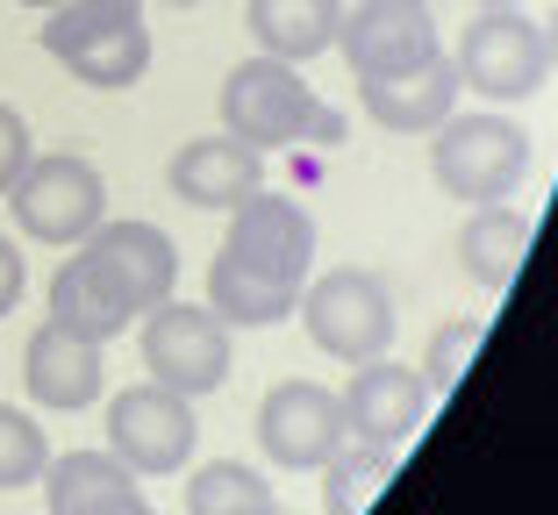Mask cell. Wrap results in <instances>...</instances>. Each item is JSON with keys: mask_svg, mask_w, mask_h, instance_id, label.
I'll return each instance as SVG.
<instances>
[{"mask_svg": "<svg viewBox=\"0 0 558 515\" xmlns=\"http://www.w3.org/2000/svg\"><path fill=\"white\" fill-rule=\"evenodd\" d=\"M172 286H180V250L158 222H100L50 272V322L108 344L130 322H144L158 301H172Z\"/></svg>", "mask_w": 558, "mask_h": 515, "instance_id": "obj_1", "label": "cell"}, {"mask_svg": "<svg viewBox=\"0 0 558 515\" xmlns=\"http://www.w3.org/2000/svg\"><path fill=\"white\" fill-rule=\"evenodd\" d=\"M222 130L251 150L279 144H344V115L315 100V86L301 79V65L287 58H244L222 79Z\"/></svg>", "mask_w": 558, "mask_h": 515, "instance_id": "obj_2", "label": "cell"}, {"mask_svg": "<svg viewBox=\"0 0 558 515\" xmlns=\"http://www.w3.org/2000/svg\"><path fill=\"white\" fill-rule=\"evenodd\" d=\"M44 50L72 79L122 94L150 72V29H144V0H65L44 22Z\"/></svg>", "mask_w": 558, "mask_h": 515, "instance_id": "obj_3", "label": "cell"}, {"mask_svg": "<svg viewBox=\"0 0 558 515\" xmlns=\"http://www.w3.org/2000/svg\"><path fill=\"white\" fill-rule=\"evenodd\" d=\"M8 208H15L29 244H86L108 222V180H100V165L80 158V150H44L8 186Z\"/></svg>", "mask_w": 558, "mask_h": 515, "instance_id": "obj_4", "label": "cell"}, {"mask_svg": "<svg viewBox=\"0 0 558 515\" xmlns=\"http://www.w3.org/2000/svg\"><path fill=\"white\" fill-rule=\"evenodd\" d=\"M429 165L437 186L465 208H487V200H509L530 172V136L509 115H444L437 144H429Z\"/></svg>", "mask_w": 558, "mask_h": 515, "instance_id": "obj_5", "label": "cell"}, {"mask_svg": "<svg viewBox=\"0 0 558 515\" xmlns=\"http://www.w3.org/2000/svg\"><path fill=\"white\" fill-rule=\"evenodd\" d=\"M301 322H308L315 351L365 366V358H387V344H395V294H387L379 272L337 266L315 286H301Z\"/></svg>", "mask_w": 558, "mask_h": 515, "instance_id": "obj_6", "label": "cell"}, {"mask_svg": "<svg viewBox=\"0 0 558 515\" xmlns=\"http://www.w3.org/2000/svg\"><path fill=\"white\" fill-rule=\"evenodd\" d=\"M459 86L487 100H530L551 79V50H544V22H530L523 8H480L459 36V58H451Z\"/></svg>", "mask_w": 558, "mask_h": 515, "instance_id": "obj_7", "label": "cell"}, {"mask_svg": "<svg viewBox=\"0 0 558 515\" xmlns=\"http://www.w3.org/2000/svg\"><path fill=\"white\" fill-rule=\"evenodd\" d=\"M144 372L172 394L201 401L230 380V322L215 308H194V301H158L144 316Z\"/></svg>", "mask_w": 558, "mask_h": 515, "instance_id": "obj_8", "label": "cell"}, {"mask_svg": "<svg viewBox=\"0 0 558 515\" xmlns=\"http://www.w3.org/2000/svg\"><path fill=\"white\" fill-rule=\"evenodd\" d=\"M194 401L172 394V387L144 380L130 387V394L108 401V451H116L130 473H150V480H165V473H186V458H194Z\"/></svg>", "mask_w": 558, "mask_h": 515, "instance_id": "obj_9", "label": "cell"}, {"mask_svg": "<svg viewBox=\"0 0 558 515\" xmlns=\"http://www.w3.org/2000/svg\"><path fill=\"white\" fill-rule=\"evenodd\" d=\"M337 50L359 79H395V72H415L437 50V15L429 0H359L344 22H337Z\"/></svg>", "mask_w": 558, "mask_h": 515, "instance_id": "obj_10", "label": "cell"}, {"mask_svg": "<svg viewBox=\"0 0 558 515\" xmlns=\"http://www.w3.org/2000/svg\"><path fill=\"white\" fill-rule=\"evenodd\" d=\"M222 258H236V266L265 272V280H287L301 286L315 266V216L301 208V200L287 194H244L230 208V236H222Z\"/></svg>", "mask_w": 558, "mask_h": 515, "instance_id": "obj_11", "label": "cell"}, {"mask_svg": "<svg viewBox=\"0 0 558 515\" xmlns=\"http://www.w3.org/2000/svg\"><path fill=\"white\" fill-rule=\"evenodd\" d=\"M258 444H265L272 466H294V473L329 466V458L351 444L344 401L329 394V387H315V380H279L258 408Z\"/></svg>", "mask_w": 558, "mask_h": 515, "instance_id": "obj_12", "label": "cell"}, {"mask_svg": "<svg viewBox=\"0 0 558 515\" xmlns=\"http://www.w3.org/2000/svg\"><path fill=\"white\" fill-rule=\"evenodd\" d=\"M337 401H344L351 444H387V451H401L415 430H423V416H429L423 372L395 366V358H365V366H351V387Z\"/></svg>", "mask_w": 558, "mask_h": 515, "instance_id": "obj_13", "label": "cell"}, {"mask_svg": "<svg viewBox=\"0 0 558 515\" xmlns=\"http://www.w3.org/2000/svg\"><path fill=\"white\" fill-rule=\"evenodd\" d=\"M165 180H172V194H180V200H194V208H236L244 194H258L265 150L236 144L230 130H222V136H194V144L172 150Z\"/></svg>", "mask_w": 558, "mask_h": 515, "instance_id": "obj_14", "label": "cell"}, {"mask_svg": "<svg viewBox=\"0 0 558 515\" xmlns=\"http://www.w3.org/2000/svg\"><path fill=\"white\" fill-rule=\"evenodd\" d=\"M22 380H29V394L44 408H86V401H100L108 366H100L94 336H72L65 322H44L29 336V351H22Z\"/></svg>", "mask_w": 558, "mask_h": 515, "instance_id": "obj_15", "label": "cell"}, {"mask_svg": "<svg viewBox=\"0 0 558 515\" xmlns=\"http://www.w3.org/2000/svg\"><path fill=\"white\" fill-rule=\"evenodd\" d=\"M359 100L379 130L395 136H429L451 108H459V72L451 58H429L415 72H395V79H359Z\"/></svg>", "mask_w": 558, "mask_h": 515, "instance_id": "obj_16", "label": "cell"}, {"mask_svg": "<svg viewBox=\"0 0 558 515\" xmlns=\"http://www.w3.org/2000/svg\"><path fill=\"white\" fill-rule=\"evenodd\" d=\"M530 258V216L523 208H509V200H487V208H473L459 230V266L473 272V286H487V294H501V286L523 272Z\"/></svg>", "mask_w": 558, "mask_h": 515, "instance_id": "obj_17", "label": "cell"}, {"mask_svg": "<svg viewBox=\"0 0 558 515\" xmlns=\"http://www.w3.org/2000/svg\"><path fill=\"white\" fill-rule=\"evenodd\" d=\"M337 22H344V0H251V36L265 44V58H287V65H308L337 44Z\"/></svg>", "mask_w": 558, "mask_h": 515, "instance_id": "obj_18", "label": "cell"}, {"mask_svg": "<svg viewBox=\"0 0 558 515\" xmlns=\"http://www.w3.org/2000/svg\"><path fill=\"white\" fill-rule=\"evenodd\" d=\"M208 308L230 322V330H272V322H287L301 308V286L265 280V272L236 266V258H215L208 266Z\"/></svg>", "mask_w": 558, "mask_h": 515, "instance_id": "obj_19", "label": "cell"}, {"mask_svg": "<svg viewBox=\"0 0 558 515\" xmlns=\"http://www.w3.org/2000/svg\"><path fill=\"white\" fill-rule=\"evenodd\" d=\"M130 487H136V473L122 466L116 451H72V458H50L44 466L50 515H86V508H100V501L130 494Z\"/></svg>", "mask_w": 558, "mask_h": 515, "instance_id": "obj_20", "label": "cell"}, {"mask_svg": "<svg viewBox=\"0 0 558 515\" xmlns=\"http://www.w3.org/2000/svg\"><path fill=\"white\" fill-rule=\"evenodd\" d=\"M387 480H395V451L387 444H344L323 466V508L329 515H365Z\"/></svg>", "mask_w": 558, "mask_h": 515, "instance_id": "obj_21", "label": "cell"}, {"mask_svg": "<svg viewBox=\"0 0 558 515\" xmlns=\"http://www.w3.org/2000/svg\"><path fill=\"white\" fill-rule=\"evenodd\" d=\"M258 501H272V487L251 466H236V458H215V466H201L186 480V515H244Z\"/></svg>", "mask_w": 558, "mask_h": 515, "instance_id": "obj_22", "label": "cell"}, {"mask_svg": "<svg viewBox=\"0 0 558 515\" xmlns=\"http://www.w3.org/2000/svg\"><path fill=\"white\" fill-rule=\"evenodd\" d=\"M44 466H50L44 430H36L22 408L0 401V494H8V487H36V480H44Z\"/></svg>", "mask_w": 558, "mask_h": 515, "instance_id": "obj_23", "label": "cell"}, {"mask_svg": "<svg viewBox=\"0 0 558 515\" xmlns=\"http://www.w3.org/2000/svg\"><path fill=\"white\" fill-rule=\"evenodd\" d=\"M480 316H459V322H444L437 336H429V358H423V387H429V401L437 394H451V387L465 380V366H473V351H480Z\"/></svg>", "mask_w": 558, "mask_h": 515, "instance_id": "obj_24", "label": "cell"}, {"mask_svg": "<svg viewBox=\"0 0 558 515\" xmlns=\"http://www.w3.org/2000/svg\"><path fill=\"white\" fill-rule=\"evenodd\" d=\"M29 158H36V144H29V122H22L15 108L0 100V194H8V186H15L22 172H29Z\"/></svg>", "mask_w": 558, "mask_h": 515, "instance_id": "obj_25", "label": "cell"}, {"mask_svg": "<svg viewBox=\"0 0 558 515\" xmlns=\"http://www.w3.org/2000/svg\"><path fill=\"white\" fill-rule=\"evenodd\" d=\"M22 286H29V272H22L15 244H8V236H0V316H15V301H22Z\"/></svg>", "mask_w": 558, "mask_h": 515, "instance_id": "obj_26", "label": "cell"}, {"mask_svg": "<svg viewBox=\"0 0 558 515\" xmlns=\"http://www.w3.org/2000/svg\"><path fill=\"white\" fill-rule=\"evenodd\" d=\"M86 515H158V508H150V501H144V494H136V487H130V494L100 501V508H86Z\"/></svg>", "mask_w": 558, "mask_h": 515, "instance_id": "obj_27", "label": "cell"}, {"mask_svg": "<svg viewBox=\"0 0 558 515\" xmlns=\"http://www.w3.org/2000/svg\"><path fill=\"white\" fill-rule=\"evenodd\" d=\"M544 50H551V72H558V15L544 22Z\"/></svg>", "mask_w": 558, "mask_h": 515, "instance_id": "obj_28", "label": "cell"}, {"mask_svg": "<svg viewBox=\"0 0 558 515\" xmlns=\"http://www.w3.org/2000/svg\"><path fill=\"white\" fill-rule=\"evenodd\" d=\"M15 8H44V15H50V8H65V0H15Z\"/></svg>", "mask_w": 558, "mask_h": 515, "instance_id": "obj_29", "label": "cell"}, {"mask_svg": "<svg viewBox=\"0 0 558 515\" xmlns=\"http://www.w3.org/2000/svg\"><path fill=\"white\" fill-rule=\"evenodd\" d=\"M244 515H279V501H258V508H244Z\"/></svg>", "mask_w": 558, "mask_h": 515, "instance_id": "obj_30", "label": "cell"}, {"mask_svg": "<svg viewBox=\"0 0 558 515\" xmlns=\"http://www.w3.org/2000/svg\"><path fill=\"white\" fill-rule=\"evenodd\" d=\"M473 8H515V0H473Z\"/></svg>", "mask_w": 558, "mask_h": 515, "instance_id": "obj_31", "label": "cell"}, {"mask_svg": "<svg viewBox=\"0 0 558 515\" xmlns=\"http://www.w3.org/2000/svg\"><path fill=\"white\" fill-rule=\"evenodd\" d=\"M165 8H194V0H165Z\"/></svg>", "mask_w": 558, "mask_h": 515, "instance_id": "obj_32", "label": "cell"}]
</instances>
